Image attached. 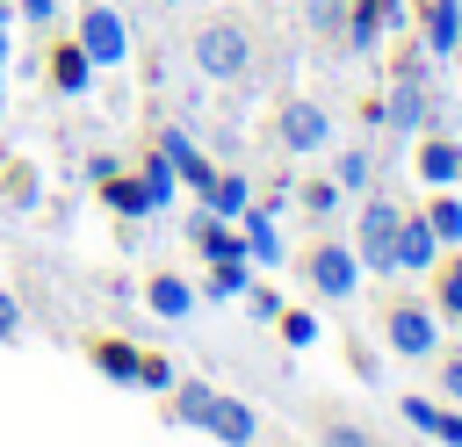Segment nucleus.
<instances>
[{
	"instance_id": "obj_1",
	"label": "nucleus",
	"mask_w": 462,
	"mask_h": 447,
	"mask_svg": "<svg viewBox=\"0 0 462 447\" xmlns=\"http://www.w3.org/2000/svg\"><path fill=\"white\" fill-rule=\"evenodd\" d=\"M173 418H180V425H195V433H209V440H224V447H260V411H253L245 397L209 389V382H180Z\"/></svg>"
},
{
	"instance_id": "obj_2",
	"label": "nucleus",
	"mask_w": 462,
	"mask_h": 447,
	"mask_svg": "<svg viewBox=\"0 0 462 447\" xmlns=\"http://www.w3.org/2000/svg\"><path fill=\"white\" fill-rule=\"evenodd\" d=\"M188 50H195V72H202V79H217V87H238V79L253 72V29H245V22H231V14L202 22Z\"/></svg>"
},
{
	"instance_id": "obj_3",
	"label": "nucleus",
	"mask_w": 462,
	"mask_h": 447,
	"mask_svg": "<svg viewBox=\"0 0 462 447\" xmlns=\"http://www.w3.org/2000/svg\"><path fill=\"white\" fill-rule=\"evenodd\" d=\"M397 224H404V209L390 202V195H368L361 209H354V260H361V274H397Z\"/></svg>"
},
{
	"instance_id": "obj_4",
	"label": "nucleus",
	"mask_w": 462,
	"mask_h": 447,
	"mask_svg": "<svg viewBox=\"0 0 462 447\" xmlns=\"http://www.w3.org/2000/svg\"><path fill=\"white\" fill-rule=\"evenodd\" d=\"M72 43L87 50V65H94V72H116V65L130 58V22H123L108 0H87V7H79V29H72Z\"/></svg>"
},
{
	"instance_id": "obj_5",
	"label": "nucleus",
	"mask_w": 462,
	"mask_h": 447,
	"mask_svg": "<svg viewBox=\"0 0 462 447\" xmlns=\"http://www.w3.org/2000/svg\"><path fill=\"white\" fill-rule=\"evenodd\" d=\"M383 130H397V137H419V130H433L426 58H404V65H397V87H390V101H383Z\"/></svg>"
},
{
	"instance_id": "obj_6",
	"label": "nucleus",
	"mask_w": 462,
	"mask_h": 447,
	"mask_svg": "<svg viewBox=\"0 0 462 447\" xmlns=\"http://www.w3.org/2000/svg\"><path fill=\"white\" fill-rule=\"evenodd\" d=\"M303 274H310V296L318 303H354V288H361V260H354L346 238H318L310 260H303Z\"/></svg>"
},
{
	"instance_id": "obj_7",
	"label": "nucleus",
	"mask_w": 462,
	"mask_h": 447,
	"mask_svg": "<svg viewBox=\"0 0 462 447\" xmlns=\"http://www.w3.org/2000/svg\"><path fill=\"white\" fill-rule=\"evenodd\" d=\"M383 339H390V353H397V360H433V346H440V310L404 296V303H390Z\"/></svg>"
},
{
	"instance_id": "obj_8",
	"label": "nucleus",
	"mask_w": 462,
	"mask_h": 447,
	"mask_svg": "<svg viewBox=\"0 0 462 447\" xmlns=\"http://www.w3.org/2000/svg\"><path fill=\"white\" fill-rule=\"evenodd\" d=\"M274 137H282V151H296V159H318V151L332 144V115H325L318 101H282V115H274Z\"/></svg>"
},
{
	"instance_id": "obj_9",
	"label": "nucleus",
	"mask_w": 462,
	"mask_h": 447,
	"mask_svg": "<svg viewBox=\"0 0 462 447\" xmlns=\"http://www.w3.org/2000/svg\"><path fill=\"white\" fill-rule=\"evenodd\" d=\"M411 173H419L426 187H462V144H455V137H440V130H419Z\"/></svg>"
},
{
	"instance_id": "obj_10",
	"label": "nucleus",
	"mask_w": 462,
	"mask_h": 447,
	"mask_svg": "<svg viewBox=\"0 0 462 447\" xmlns=\"http://www.w3.org/2000/svg\"><path fill=\"white\" fill-rule=\"evenodd\" d=\"M238 238H245V260H253V267H282V260H289V245H282V231H274V209H253V202H245Z\"/></svg>"
},
{
	"instance_id": "obj_11",
	"label": "nucleus",
	"mask_w": 462,
	"mask_h": 447,
	"mask_svg": "<svg viewBox=\"0 0 462 447\" xmlns=\"http://www.w3.org/2000/svg\"><path fill=\"white\" fill-rule=\"evenodd\" d=\"M397 411H404L411 433H426V440H440V447H462V411L426 404V397H397Z\"/></svg>"
},
{
	"instance_id": "obj_12",
	"label": "nucleus",
	"mask_w": 462,
	"mask_h": 447,
	"mask_svg": "<svg viewBox=\"0 0 462 447\" xmlns=\"http://www.w3.org/2000/svg\"><path fill=\"white\" fill-rule=\"evenodd\" d=\"M159 151H166V159H173V173H180V180H188V187H195V195H202V187H209V180H217V166H209V159H202V144H195V137H188V130H159Z\"/></svg>"
},
{
	"instance_id": "obj_13",
	"label": "nucleus",
	"mask_w": 462,
	"mask_h": 447,
	"mask_svg": "<svg viewBox=\"0 0 462 447\" xmlns=\"http://www.w3.org/2000/svg\"><path fill=\"white\" fill-rule=\"evenodd\" d=\"M433 260H440L433 224H426V216H404V224H397V274H426Z\"/></svg>"
},
{
	"instance_id": "obj_14",
	"label": "nucleus",
	"mask_w": 462,
	"mask_h": 447,
	"mask_svg": "<svg viewBox=\"0 0 462 447\" xmlns=\"http://www.w3.org/2000/svg\"><path fill=\"white\" fill-rule=\"evenodd\" d=\"M397 14H404L397 0H354V7H346V29H339V36H346V50H375V29H383V22H397Z\"/></svg>"
},
{
	"instance_id": "obj_15",
	"label": "nucleus",
	"mask_w": 462,
	"mask_h": 447,
	"mask_svg": "<svg viewBox=\"0 0 462 447\" xmlns=\"http://www.w3.org/2000/svg\"><path fill=\"white\" fill-rule=\"evenodd\" d=\"M462 43V0H426V58H455Z\"/></svg>"
},
{
	"instance_id": "obj_16",
	"label": "nucleus",
	"mask_w": 462,
	"mask_h": 447,
	"mask_svg": "<svg viewBox=\"0 0 462 447\" xmlns=\"http://www.w3.org/2000/svg\"><path fill=\"white\" fill-rule=\"evenodd\" d=\"M144 303H152V317H166V324H180V317L195 310V288H188L180 274H152V281H144Z\"/></svg>"
},
{
	"instance_id": "obj_17",
	"label": "nucleus",
	"mask_w": 462,
	"mask_h": 447,
	"mask_svg": "<svg viewBox=\"0 0 462 447\" xmlns=\"http://www.w3.org/2000/svg\"><path fill=\"white\" fill-rule=\"evenodd\" d=\"M94 368H101L108 382H123V389H137V375H144V353H137L130 339H94Z\"/></svg>"
},
{
	"instance_id": "obj_18",
	"label": "nucleus",
	"mask_w": 462,
	"mask_h": 447,
	"mask_svg": "<svg viewBox=\"0 0 462 447\" xmlns=\"http://www.w3.org/2000/svg\"><path fill=\"white\" fill-rule=\"evenodd\" d=\"M51 87H58V94H72V101L94 87V65H87V50H79V43H58V50H51Z\"/></svg>"
},
{
	"instance_id": "obj_19",
	"label": "nucleus",
	"mask_w": 462,
	"mask_h": 447,
	"mask_svg": "<svg viewBox=\"0 0 462 447\" xmlns=\"http://www.w3.org/2000/svg\"><path fill=\"white\" fill-rule=\"evenodd\" d=\"M245 202H253V180H245V173H217V180L202 187V209H209V216H231V224H238Z\"/></svg>"
},
{
	"instance_id": "obj_20",
	"label": "nucleus",
	"mask_w": 462,
	"mask_h": 447,
	"mask_svg": "<svg viewBox=\"0 0 462 447\" xmlns=\"http://www.w3.org/2000/svg\"><path fill=\"white\" fill-rule=\"evenodd\" d=\"M209 274H202V296L209 303H231V296H245L253 288V260H202Z\"/></svg>"
},
{
	"instance_id": "obj_21",
	"label": "nucleus",
	"mask_w": 462,
	"mask_h": 447,
	"mask_svg": "<svg viewBox=\"0 0 462 447\" xmlns=\"http://www.w3.org/2000/svg\"><path fill=\"white\" fill-rule=\"evenodd\" d=\"M101 195H108V209H116V216H152V195H144V180H137V173H108V180H101Z\"/></svg>"
},
{
	"instance_id": "obj_22",
	"label": "nucleus",
	"mask_w": 462,
	"mask_h": 447,
	"mask_svg": "<svg viewBox=\"0 0 462 447\" xmlns=\"http://www.w3.org/2000/svg\"><path fill=\"white\" fill-rule=\"evenodd\" d=\"M137 180H144V195H152V216H159V209L173 202V187H180V173H173V159H166V151H152V159L137 166Z\"/></svg>"
},
{
	"instance_id": "obj_23",
	"label": "nucleus",
	"mask_w": 462,
	"mask_h": 447,
	"mask_svg": "<svg viewBox=\"0 0 462 447\" xmlns=\"http://www.w3.org/2000/svg\"><path fill=\"white\" fill-rule=\"evenodd\" d=\"M426 224H433V238H440V245H462V202H455V187H433Z\"/></svg>"
},
{
	"instance_id": "obj_24",
	"label": "nucleus",
	"mask_w": 462,
	"mask_h": 447,
	"mask_svg": "<svg viewBox=\"0 0 462 447\" xmlns=\"http://www.w3.org/2000/svg\"><path fill=\"white\" fill-rule=\"evenodd\" d=\"M368 173H375V159H368V151H339V159H332L339 195H368Z\"/></svg>"
},
{
	"instance_id": "obj_25",
	"label": "nucleus",
	"mask_w": 462,
	"mask_h": 447,
	"mask_svg": "<svg viewBox=\"0 0 462 447\" xmlns=\"http://www.w3.org/2000/svg\"><path fill=\"white\" fill-rule=\"evenodd\" d=\"M318 447H375V433L354 418H318Z\"/></svg>"
},
{
	"instance_id": "obj_26",
	"label": "nucleus",
	"mask_w": 462,
	"mask_h": 447,
	"mask_svg": "<svg viewBox=\"0 0 462 447\" xmlns=\"http://www.w3.org/2000/svg\"><path fill=\"white\" fill-rule=\"evenodd\" d=\"M433 281H440V288H433V310H440V317H462V252H455L448 274H433Z\"/></svg>"
},
{
	"instance_id": "obj_27",
	"label": "nucleus",
	"mask_w": 462,
	"mask_h": 447,
	"mask_svg": "<svg viewBox=\"0 0 462 447\" xmlns=\"http://www.w3.org/2000/svg\"><path fill=\"white\" fill-rule=\"evenodd\" d=\"M274 332H282L289 346H318V317H310V310H289V303H282V317H274Z\"/></svg>"
},
{
	"instance_id": "obj_28",
	"label": "nucleus",
	"mask_w": 462,
	"mask_h": 447,
	"mask_svg": "<svg viewBox=\"0 0 462 447\" xmlns=\"http://www.w3.org/2000/svg\"><path fill=\"white\" fill-rule=\"evenodd\" d=\"M303 22H310L318 36H339V29H346V0H303Z\"/></svg>"
},
{
	"instance_id": "obj_29",
	"label": "nucleus",
	"mask_w": 462,
	"mask_h": 447,
	"mask_svg": "<svg viewBox=\"0 0 462 447\" xmlns=\"http://www.w3.org/2000/svg\"><path fill=\"white\" fill-rule=\"evenodd\" d=\"M303 209H310V216L325 224V216L339 209V180H303Z\"/></svg>"
},
{
	"instance_id": "obj_30",
	"label": "nucleus",
	"mask_w": 462,
	"mask_h": 447,
	"mask_svg": "<svg viewBox=\"0 0 462 447\" xmlns=\"http://www.w3.org/2000/svg\"><path fill=\"white\" fill-rule=\"evenodd\" d=\"M245 310H253L260 324H274V317H282V296H274V288H245Z\"/></svg>"
},
{
	"instance_id": "obj_31",
	"label": "nucleus",
	"mask_w": 462,
	"mask_h": 447,
	"mask_svg": "<svg viewBox=\"0 0 462 447\" xmlns=\"http://www.w3.org/2000/svg\"><path fill=\"white\" fill-rule=\"evenodd\" d=\"M440 397L462 411V353H448V360H440Z\"/></svg>"
},
{
	"instance_id": "obj_32",
	"label": "nucleus",
	"mask_w": 462,
	"mask_h": 447,
	"mask_svg": "<svg viewBox=\"0 0 462 447\" xmlns=\"http://www.w3.org/2000/svg\"><path fill=\"white\" fill-rule=\"evenodd\" d=\"M137 389H173V368H166L159 353H144V375H137Z\"/></svg>"
},
{
	"instance_id": "obj_33",
	"label": "nucleus",
	"mask_w": 462,
	"mask_h": 447,
	"mask_svg": "<svg viewBox=\"0 0 462 447\" xmlns=\"http://www.w3.org/2000/svg\"><path fill=\"white\" fill-rule=\"evenodd\" d=\"M0 339H22V303L0 288Z\"/></svg>"
},
{
	"instance_id": "obj_34",
	"label": "nucleus",
	"mask_w": 462,
	"mask_h": 447,
	"mask_svg": "<svg viewBox=\"0 0 462 447\" xmlns=\"http://www.w3.org/2000/svg\"><path fill=\"white\" fill-rule=\"evenodd\" d=\"M36 195H43V187H36V173H22V180L7 187V202H14V209H36Z\"/></svg>"
},
{
	"instance_id": "obj_35",
	"label": "nucleus",
	"mask_w": 462,
	"mask_h": 447,
	"mask_svg": "<svg viewBox=\"0 0 462 447\" xmlns=\"http://www.w3.org/2000/svg\"><path fill=\"white\" fill-rule=\"evenodd\" d=\"M22 14H29V29H51L58 22V0H22Z\"/></svg>"
},
{
	"instance_id": "obj_36",
	"label": "nucleus",
	"mask_w": 462,
	"mask_h": 447,
	"mask_svg": "<svg viewBox=\"0 0 462 447\" xmlns=\"http://www.w3.org/2000/svg\"><path fill=\"white\" fill-rule=\"evenodd\" d=\"M108 173H123V159H108V151H94V159H87V180H108Z\"/></svg>"
},
{
	"instance_id": "obj_37",
	"label": "nucleus",
	"mask_w": 462,
	"mask_h": 447,
	"mask_svg": "<svg viewBox=\"0 0 462 447\" xmlns=\"http://www.w3.org/2000/svg\"><path fill=\"white\" fill-rule=\"evenodd\" d=\"M0 65H7V22H0Z\"/></svg>"
},
{
	"instance_id": "obj_38",
	"label": "nucleus",
	"mask_w": 462,
	"mask_h": 447,
	"mask_svg": "<svg viewBox=\"0 0 462 447\" xmlns=\"http://www.w3.org/2000/svg\"><path fill=\"white\" fill-rule=\"evenodd\" d=\"M159 7H180V0H159Z\"/></svg>"
},
{
	"instance_id": "obj_39",
	"label": "nucleus",
	"mask_w": 462,
	"mask_h": 447,
	"mask_svg": "<svg viewBox=\"0 0 462 447\" xmlns=\"http://www.w3.org/2000/svg\"><path fill=\"white\" fill-rule=\"evenodd\" d=\"M0 94H7V79H0Z\"/></svg>"
},
{
	"instance_id": "obj_40",
	"label": "nucleus",
	"mask_w": 462,
	"mask_h": 447,
	"mask_svg": "<svg viewBox=\"0 0 462 447\" xmlns=\"http://www.w3.org/2000/svg\"><path fill=\"white\" fill-rule=\"evenodd\" d=\"M455 324H462V317H455Z\"/></svg>"
}]
</instances>
